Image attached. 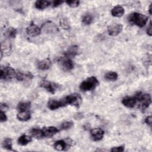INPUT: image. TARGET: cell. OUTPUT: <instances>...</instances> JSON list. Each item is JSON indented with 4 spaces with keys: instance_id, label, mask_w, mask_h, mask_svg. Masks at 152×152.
Returning a JSON list of instances; mask_svg holds the SVG:
<instances>
[{
    "instance_id": "e0dca14e",
    "label": "cell",
    "mask_w": 152,
    "mask_h": 152,
    "mask_svg": "<svg viewBox=\"0 0 152 152\" xmlns=\"http://www.w3.org/2000/svg\"><path fill=\"white\" fill-rule=\"evenodd\" d=\"M15 78L17 80L22 81L27 80H31L33 78V75L29 72L26 73H23L22 72L18 71L16 73Z\"/></svg>"
},
{
    "instance_id": "f35d334b",
    "label": "cell",
    "mask_w": 152,
    "mask_h": 152,
    "mask_svg": "<svg viewBox=\"0 0 152 152\" xmlns=\"http://www.w3.org/2000/svg\"><path fill=\"white\" fill-rule=\"evenodd\" d=\"M8 108V106H7V104H5V103H1V111H4V110L7 109Z\"/></svg>"
},
{
    "instance_id": "d590c367",
    "label": "cell",
    "mask_w": 152,
    "mask_h": 152,
    "mask_svg": "<svg viewBox=\"0 0 152 152\" xmlns=\"http://www.w3.org/2000/svg\"><path fill=\"white\" fill-rule=\"evenodd\" d=\"M151 122H152V117H151V115H150V116H147L146 118H145V122L147 124V125H148L149 126H151Z\"/></svg>"
},
{
    "instance_id": "60d3db41",
    "label": "cell",
    "mask_w": 152,
    "mask_h": 152,
    "mask_svg": "<svg viewBox=\"0 0 152 152\" xmlns=\"http://www.w3.org/2000/svg\"><path fill=\"white\" fill-rule=\"evenodd\" d=\"M148 12H149V14L151 15V4H150L148 7Z\"/></svg>"
},
{
    "instance_id": "603a6c76",
    "label": "cell",
    "mask_w": 152,
    "mask_h": 152,
    "mask_svg": "<svg viewBox=\"0 0 152 152\" xmlns=\"http://www.w3.org/2000/svg\"><path fill=\"white\" fill-rule=\"evenodd\" d=\"M50 4V2L48 1H43V0H39L36 1L34 4V6L36 8L40 10H43L45 8H47L49 5Z\"/></svg>"
},
{
    "instance_id": "d6986e66",
    "label": "cell",
    "mask_w": 152,
    "mask_h": 152,
    "mask_svg": "<svg viewBox=\"0 0 152 152\" xmlns=\"http://www.w3.org/2000/svg\"><path fill=\"white\" fill-rule=\"evenodd\" d=\"M17 118L21 121H27L30 119L31 114L28 110H22L17 113Z\"/></svg>"
},
{
    "instance_id": "8992f818",
    "label": "cell",
    "mask_w": 152,
    "mask_h": 152,
    "mask_svg": "<svg viewBox=\"0 0 152 152\" xmlns=\"http://www.w3.org/2000/svg\"><path fill=\"white\" fill-rule=\"evenodd\" d=\"M39 86L52 94L55 93L60 88V86L58 84L47 80L42 81Z\"/></svg>"
},
{
    "instance_id": "1f68e13d",
    "label": "cell",
    "mask_w": 152,
    "mask_h": 152,
    "mask_svg": "<svg viewBox=\"0 0 152 152\" xmlns=\"http://www.w3.org/2000/svg\"><path fill=\"white\" fill-rule=\"evenodd\" d=\"M65 2L68 4V6H69L71 7H72V8L77 7L80 4V1H71V0H69V1H66Z\"/></svg>"
},
{
    "instance_id": "83f0119b",
    "label": "cell",
    "mask_w": 152,
    "mask_h": 152,
    "mask_svg": "<svg viewBox=\"0 0 152 152\" xmlns=\"http://www.w3.org/2000/svg\"><path fill=\"white\" fill-rule=\"evenodd\" d=\"M93 20V17L91 14H86L82 18V23L85 25L90 24Z\"/></svg>"
},
{
    "instance_id": "277c9868",
    "label": "cell",
    "mask_w": 152,
    "mask_h": 152,
    "mask_svg": "<svg viewBox=\"0 0 152 152\" xmlns=\"http://www.w3.org/2000/svg\"><path fill=\"white\" fill-rule=\"evenodd\" d=\"M135 96L137 99V101L140 102V107L142 110H145L150 105L151 99L149 94L138 93Z\"/></svg>"
},
{
    "instance_id": "7c38bea8",
    "label": "cell",
    "mask_w": 152,
    "mask_h": 152,
    "mask_svg": "<svg viewBox=\"0 0 152 152\" xmlns=\"http://www.w3.org/2000/svg\"><path fill=\"white\" fill-rule=\"evenodd\" d=\"M60 62L62 69L65 71H71L74 68V62L70 58L65 57V58L62 59Z\"/></svg>"
},
{
    "instance_id": "cb8c5ba5",
    "label": "cell",
    "mask_w": 152,
    "mask_h": 152,
    "mask_svg": "<svg viewBox=\"0 0 152 152\" xmlns=\"http://www.w3.org/2000/svg\"><path fill=\"white\" fill-rule=\"evenodd\" d=\"M30 133L31 134V135L36 138H42L43 137H44V133L42 129H38V128H33L31 129L30 131Z\"/></svg>"
},
{
    "instance_id": "f546056e",
    "label": "cell",
    "mask_w": 152,
    "mask_h": 152,
    "mask_svg": "<svg viewBox=\"0 0 152 152\" xmlns=\"http://www.w3.org/2000/svg\"><path fill=\"white\" fill-rule=\"evenodd\" d=\"M59 25L64 29H69L70 28L69 22L66 18H62L60 20Z\"/></svg>"
},
{
    "instance_id": "8d00e7d4",
    "label": "cell",
    "mask_w": 152,
    "mask_h": 152,
    "mask_svg": "<svg viewBox=\"0 0 152 152\" xmlns=\"http://www.w3.org/2000/svg\"><path fill=\"white\" fill-rule=\"evenodd\" d=\"M62 3H64V1H63L56 0V1H53L52 5H53V7H58L59 5H61Z\"/></svg>"
},
{
    "instance_id": "8fae6325",
    "label": "cell",
    "mask_w": 152,
    "mask_h": 152,
    "mask_svg": "<svg viewBox=\"0 0 152 152\" xmlns=\"http://www.w3.org/2000/svg\"><path fill=\"white\" fill-rule=\"evenodd\" d=\"M91 137L94 141H100L104 136V131L100 128H93L90 131Z\"/></svg>"
},
{
    "instance_id": "3957f363",
    "label": "cell",
    "mask_w": 152,
    "mask_h": 152,
    "mask_svg": "<svg viewBox=\"0 0 152 152\" xmlns=\"http://www.w3.org/2000/svg\"><path fill=\"white\" fill-rule=\"evenodd\" d=\"M62 100L65 106L66 104H70L75 107H79L82 102V98L78 93H72L66 96Z\"/></svg>"
},
{
    "instance_id": "6da1fadb",
    "label": "cell",
    "mask_w": 152,
    "mask_h": 152,
    "mask_svg": "<svg viewBox=\"0 0 152 152\" xmlns=\"http://www.w3.org/2000/svg\"><path fill=\"white\" fill-rule=\"evenodd\" d=\"M128 20L132 24L143 27L148 21V17L138 12H133L129 15Z\"/></svg>"
},
{
    "instance_id": "2e32d148",
    "label": "cell",
    "mask_w": 152,
    "mask_h": 152,
    "mask_svg": "<svg viewBox=\"0 0 152 152\" xmlns=\"http://www.w3.org/2000/svg\"><path fill=\"white\" fill-rule=\"evenodd\" d=\"M44 136L46 137H51L59 132L58 128L55 126H48L43 128Z\"/></svg>"
},
{
    "instance_id": "5b68a950",
    "label": "cell",
    "mask_w": 152,
    "mask_h": 152,
    "mask_svg": "<svg viewBox=\"0 0 152 152\" xmlns=\"http://www.w3.org/2000/svg\"><path fill=\"white\" fill-rule=\"evenodd\" d=\"M15 71L10 66H5L4 67H2L1 69V80H9L15 77L16 75Z\"/></svg>"
},
{
    "instance_id": "7a4b0ae2",
    "label": "cell",
    "mask_w": 152,
    "mask_h": 152,
    "mask_svg": "<svg viewBox=\"0 0 152 152\" xmlns=\"http://www.w3.org/2000/svg\"><path fill=\"white\" fill-rule=\"evenodd\" d=\"M99 84L98 80L95 77H90L83 81L80 85V88L83 91L94 90Z\"/></svg>"
},
{
    "instance_id": "e575fe53",
    "label": "cell",
    "mask_w": 152,
    "mask_h": 152,
    "mask_svg": "<svg viewBox=\"0 0 152 152\" xmlns=\"http://www.w3.org/2000/svg\"><path fill=\"white\" fill-rule=\"evenodd\" d=\"M84 118V115L82 113H80V112H78L77 113H75L74 115V118L75 119H77V120H79V119H81Z\"/></svg>"
},
{
    "instance_id": "484cf974",
    "label": "cell",
    "mask_w": 152,
    "mask_h": 152,
    "mask_svg": "<svg viewBox=\"0 0 152 152\" xmlns=\"http://www.w3.org/2000/svg\"><path fill=\"white\" fill-rule=\"evenodd\" d=\"M30 106L31 103L29 102H21L17 104V109L19 111L28 110V109L30 107Z\"/></svg>"
},
{
    "instance_id": "d4e9b609",
    "label": "cell",
    "mask_w": 152,
    "mask_h": 152,
    "mask_svg": "<svg viewBox=\"0 0 152 152\" xmlns=\"http://www.w3.org/2000/svg\"><path fill=\"white\" fill-rule=\"evenodd\" d=\"M17 31L15 28L9 27L5 32V36L8 39H14L16 37Z\"/></svg>"
},
{
    "instance_id": "4316f807",
    "label": "cell",
    "mask_w": 152,
    "mask_h": 152,
    "mask_svg": "<svg viewBox=\"0 0 152 152\" xmlns=\"http://www.w3.org/2000/svg\"><path fill=\"white\" fill-rule=\"evenodd\" d=\"M118 74L115 72H113V71H110L107 72L105 75H104V78L106 80H108V81H115L118 79Z\"/></svg>"
},
{
    "instance_id": "52a82bcc",
    "label": "cell",
    "mask_w": 152,
    "mask_h": 152,
    "mask_svg": "<svg viewBox=\"0 0 152 152\" xmlns=\"http://www.w3.org/2000/svg\"><path fill=\"white\" fill-rule=\"evenodd\" d=\"M41 31L45 34H53L58 32V28L54 23L47 21L42 26Z\"/></svg>"
},
{
    "instance_id": "5bb4252c",
    "label": "cell",
    "mask_w": 152,
    "mask_h": 152,
    "mask_svg": "<svg viewBox=\"0 0 152 152\" xmlns=\"http://www.w3.org/2000/svg\"><path fill=\"white\" fill-rule=\"evenodd\" d=\"M62 100H50L48 103V107L49 109L53 110L57 109L61 107L64 106Z\"/></svg>"
},
{
    "instance_id": "d6a6232c",
    "label": "cell",
    "mask_w": 152,
    "mask_h": 152,
    "mask_svg": "<svg viewBox=\"0 0 152 152\" xmlns=\"http://www.w3.org/2000/svg\"><path fill=\"white\" fill-rule=\"evenodd\" d=\"M125 150L124 146H119V147H112L110 150L112 152H122Z\"/></svg>"
},
{
    "instance_id": "9c48e42d",
    "label": "cell",
    "mask_w": 152,
    "mask_h": 152,
    "mask_svg": "<svg viewBox=\"0 0 152 152\" xmlns=\"http://www.w3.org/2000/svg\"><path fill=\"white\" fill-rule=\"evenodd\" d=\"M41 28L33 23H31L26 28L27 34L31 37L39 36L41 33Z\"/></svg>"
},
{
    "instance_id": "ba28073f",
    "label": "cell",
    "mask_w": 152,
    "mask_h": 152,
    "mask_svg": "<svg viewBox=\"0 0 152 152\" xmlns=\"http://www.w3.org/2000/svg\"><path fill=\"white\" fill-rule=\"evenodd\" d=\"M123 26L121 24L115 23L110 25L107 27V31L109 35L111 36H115L118 35L122 30Z\"/></svg>"
},
{
    "instance_id": "ffe728a7",
    "label": "cell",
    "mask_w": 152,
    "mask_h": 152,
    "mask_svg": "<svg viewBox=\"0 0 152 152\" xmlns=\"http://www.w3.org/2000/svg\"><path fill=\"white\" fill-rule=\"evenodd\" d=\"M11 45L8 42H5L4 43H1V58L2 59L3 56V53L5 55H8L11 52Z\"/></svg>"
},
{
    "instance_id": "9a60e30c",
    "label": "cell",
    "mask_w": 152,
    "mask_h": 152,
    "mask_svg": "<svg viewBox=\"0 0 152 152\" xmlns=\"http://www.w3.org/2000/svg\"><path fill=\"white\" fill-rule=\"evenodd\" d=\"M78 53V47L77 45H73L71 46L65 52V57L68 58H74Z\"/></svg>"
},
{
    "instance_id": "7402d4cb",
    "label": "cell",
    "mask_w": 152,
    "mask_h": 152,
    "mask_svg": "<svg viewBox=\"0 0 152 152\" xmlns=\"http://www.w3.org/2000/svg\"><path fill=\"white\" fill-rule=\"evenodd\" d=\"M32 141L31 137L26 134L21 135L18 138V143L21 145H26Z\"/></svg>"
},
{
    "instance_id": "44dd1931",
    "label": "cell",
    "mask_w": 152,
    "mask_h": 152,
    "mask_svg": "<svg viewBox=\"0 0 152 152\" xmlns=\"http://www.w3.org/2000/svg\"><path fill=\"white\" fill-rule=\"evenodd\" d=\"M68 144L66 141L64 140H58L56 141L53 144V147L56 150L58 151H63L65 150L66 148V147L68 146Z\"/></svg>"
},
{
    "instance_id": "4dcf8cb0",
    "label": "cell",
    "mask_w": 152,
    "mask_h": 152,
    "mask_svg": "<svg viewBox=\"0 0 152 152\" xmlns=\"http://www.w3.org/2000/svg\"><path fill=\"white\" fill-rule=\"evenodd\" d=\"M73 125V123L72 122L70 121H66V122H63L61 125V128L62 129L64 130H66L69 129L70 128H71Z\"/></svg>"
},
{
    "instance_id": "f1b7e54d",
    "label": "cell",
    "mask_w": 152,
    "mask_h": 152,
    "mask_svg": "<svg viewBox=\"0 0 152 152\" xmlns=\"http://www.w3.org/2000/svg\"><path fill=\"white\" fill-rule=\"evenodd\" d=\"M2 146L4 148L8 150H12V140L10 138H5L2 142Z\"/></svg>"
},
{
    "instance_id": "836d02e7",
    "label": "cell",
    "mask_w": 152,
    "mask_h": 152,
    "mask_svg": "<svg viewBox=\"0 0 152 152\" xmlns=\"http://www.w3.org/2000/svg\"><path fill=\"white\" fill-rule=\"evenodd\" d=\"M7 120V116L5 115V112L4 111H1V114H0V121H1V122H5Z\"/></svg>"
},
{
    "instance_id": "4fadbf2b",
    "label": "cell",
    "mask_w": 152,
    "mask_h": 152,
    "mask_svg": "<svg viewBox=\"0 0 152 152\" xmlns=\"http://www.w3.org/2000/svg\"><path fill=\"white\" fill-rule=\"evenodd\" d=\"M50 66H51V61L49 58L39 61L37 63V66L38 69L43 71L49 69Z\"/></svg>"
},
{
    "instance_id": "74e56055",
    "label": "cell",
    "mask_w": 152,
    "mask_h": 152,
    "mask_svg": "<svg viewBox=\"0 0 152 152\" xmlns=\"http://www.w3.org/2000/svg\"><path fill=\"white\" fill-rule=\"evenodd\" d=\"M151 28H152V26H151V22L150 21V24L148 25V26L147 27V33L148 36H151L152 35V33H151Z\"/></svg>"
},
{
    "instance_id": "30bf717a",
    "label": "cell",
    "mask_w": 152,
    "mask_h": 152,
    "mask_svg": "<svg viewBox=\"0 0 152 152\" xmlns=\"http://www.w3.org/2000/svg\"><path fill=\"white\" fill-rule=\"evenodd\" d=\"M136 96L134 97H125L122 100V103L124 106L128 108H133L137 103Z\"/></svg>"
},
{
    "instance_id": "ac0fdd59",
    "label": "cell",
    "mask_w": 152,
    "mask_h": 152,
    "mask_svg": "<svg viewBox=\"0 0 152 152\" xmlns=\"http://www.w3.org/2000/svg\"><path fill=\"white\" fill-rule=\"evenodd\" d=\"M125 12L124 9L120 5H116L111 10V14L113 17H122Z\"/></svg>"
},
{
    "instance_id": "ab89813d",
    "label": "cell",
    "mask_w": 152,
    "mask_h": 152,
    "mask_svg": "<svg viewBox=\"0 0 152 152\" xmlns=\"http://www.w3.org/2000/svg\"><path fill=\"white\" fill-rule=\"evenodd\" d=\"M83 128L85 129V130H88L90 129V125L88 123H86V124H84L83 125Z\"/></svg>"
}]
</instances>
